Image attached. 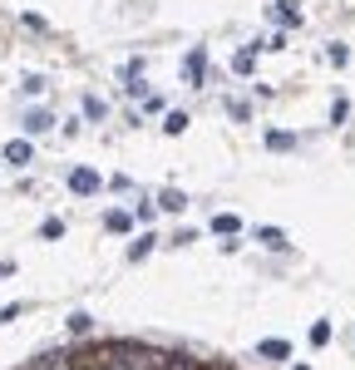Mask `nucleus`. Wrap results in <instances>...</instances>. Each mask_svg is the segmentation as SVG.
Wrapping results in <instances>:
<instances>
[{"instance_id":"f257e3e1","label":"nucleus","mask_w":355,"mask_h":370,"mask_svg":"<svg viewBox=\"0 0 355 370\" xmlns=\"http://www.w3.org/2000/svg\"><path fill=\"white\" fill-rule=\"evenodd\" d=\"M267 15H271L281 30H296V25H301V10H296V0H271Z\"/></svg>"},{"instance_id":"f03ea898","label":"nucleus","mask_w":355,"mask_h":370,"mask_svg":"<svg viewBox=\"0 0 355 370\" xmlns=\"http://www.w3.org/2000/svg\"><path fill=\"white\" fill-rule=\"evenodd\" d=\"M99 188H104V178H99L94 168H74V173H70V193H79V198H94Z\"/></svg>"},{"instance_id":"7ed1b4c3","label":"nucleus","mask_w":355,"mask_h":370,"mask_svg":"<svg viewBox=\"0 0 355 370\" xmlns=\"http://www.w3.org/2000/svg\"><path fill=\"white\" fill-rule=\"evenodd\" d=\"M183 74H188V84H198V89H203V79H207V49H188Z\"/></svg>"},{"instance_id":"20e7f679","label":"nucleus","mask_w":355,"mask_h":370,"mask_svg":"<svg viewBox=\"0 0 355 370\" xmlns=\"http://www.w3.org/2000/svg\"><path fill=\"white\" fill-rule=\"evenodd\" d=\"M30 370H79V360H74V355H65V351H49V355L30 360Z\"/></svg>"},{"instance_id":"39448f33","label":"nucleus","mask_w":355,"mask_h":370,"mask_svg":"<svg viewBox=\"0 0 355 370\" xmlns=\"http://www.w3.org/2000/svg\"><path fill=\"white\" fill-rule=\"evenodd\" d=\"M134 223H139V218H134V213H124V207H113V213H104V227H109L113 237H129V232H134Z\"/></svg>"},{"instance_id":"423d86ee","label":"nucleus","mask_w":355,"mask_h":370,"mask_svg":"<svg viewBox=\"0 0 355 370\" xmlns=\"http://www.w3.org/2000/svg\"><path fill=\"white\" fill-rule=\"evenodd\" d=\"M30 158H35V148H30V138H10V143H6V163H15V168H25V163H30Z\"/></svg>"},{"instance_id":"0eeeda50","label":"nucleus","mask_w":355,"mask_h":370,"mask_svg":"<svg viewBox=\"0 0 355 370\" xmlns=\"http://www.w3.org/2000/svg\"><path fill=\"white\" fill-rule=\"evenodd\" d=\"M49 129H54V114H49V109H30V114H25V134H30V138H35V134H49Z\"/></svg>"},{"instance_id":"6e6552de","label":"nucleus","mask_w":355,"mask_h":370,"mask_svg":"<svg viewBox=\"0 0 355 370\" xmlns=\"http://www.w3.org/2000/svg\"><path fill=\"white\" fill-rule=\"evenodd\" d=\"M257 49H262V40H252L247 49H237V55H232V70H237V74H252V65H257Z\"/></svg>"},{"instance_id":"1a4fd4ad","label":"nucleus","mask_w":355,"mask_h":370,"mask_svg":"<svg viewBox=\"0 0 355 370\" xmlns=\"http://www.w3.org/2000/svg\"><path fill=\"white\" fill-rule=\"evenodd\" d=\"M257 355H267V360H291V341H276V336H267V341L257 346Z\"/></svg>"},{"instance_id":"9d476101","label":"nucleus","mask_w":355,"mask_h":370,"mask_svg":"<svg viewBox=\"0 0 355 370\" xmlns=\"http://www.w3.org/2000/svg\"><path fill=\"white\" fill-rule=\"evenodd\" d=\"M212 232L217 237H237V232H242V218H237V213H217L212 218Z\"/></svg>"},{"instance_id":"9b49d317","label":"nucleus","mask_w":355,"mask_h":370,"mask_svg":"<svg viewBox=\"0 0 355 370\" xmlns=\"http://www.w3.org/2000/svg\"><path fill=\"white\" fill-rule=\"evenodd\" d=\"M257 242L271 247V252H281V247H286V232H281V227H257Z\"/></svg>"},{"instance_id":"f8f14e48","label":"nucleus","mask_w":355,"mask_h":370,"mask_svg":"<svg viewBox=\"0 0 355 370\" xmlns=\"http://www.w3.org/2000/svg\"><path fill=\"white\" fill-rule=\"evenodd\" d=\"M158 202H163V213H183V207H188V198L178 193V188H163V198H158Z\"/></svg>"},{"instance_id":"ddd939ff","label":"nucleus","mask_w":355,"mask_h":370,"mask_svg":"<svg viewBox=\"0 0 355 370\" xmlns=\"http://www.w3.org/2000/svg\"><path fill=\"white\" fill-rule=\"evenodd\" d=\"M267 148L286 153V148H296V134H281V129H271V134H267Z\"/></svg>"},{"instance_id":"4468645a","label":"nucleus","mask_w":355,"mask_h":370,"mask_svg":"<svg viewBox=\"0 0 355 370\" xmlns=\"http://www.w3.org/2000/svg\"><path fill=\"white\" fill-rule=\"evenodd\" d=\"M163 134H173V138H178V134H188V114H178V109H173V114L163 119Z\"/></svg>"},{"instance_id":"2eb2a0df","label":"nucleus","mask_w":355,"mask_h":370,"mask_svg":"<svg viewBox=\"0 0 355 370\" xmlns=\"http://www.w3.org/2000/svg\"><path fill=\"white\" fill-rule=\"evenodd\" d=\"M227 114H232L237 124H247V119H252V104H247V99H227Z\"/></svg>"},{"instance_id":"dca6fc26","label":"nucleus","mask_w":355,"mask_h":370,"mask_svg":"<svg viewBox=\"0 0 355 370\" xmlns=\"http://www.w3.org/2000/svg\"><path fill=\"white\" fill-rule=\"evenodd\" d=\"M153 242H158V237H148V232H143V237H139V242L129 247V262H143V257L153 252Z\"/></svg>"},{"instance_id":"f3484780","label":"nucleus","mask_w":355,"mask_h":370,"mask_svg":"<svg viewBox=\"0 0 355 370\" xmlns=\"http://www.w3.org/2000/svg\"><path fill=\"white\" fill-rule=\"evenodd\" d=\"M70 331H74V336H89V331H94L89 311H74V316H70Z\"/></svg>"},{"instance_id":"a211bd4d","label":"nucleus","mask_w":355,"mask_h":370,"mask_svg":"<svg viewBox=\"0 0 355 370\" xmlns=\"http://www.w3.org/2000/svg\"><path fill=\"white\" fill-rule=\"evenodd\" d=\"M40 237H49V242H54V237H65V223H59V218H45V227H40Z\"/></svg>"},{"instance_id":"6ab92c4d","label":"nucleus","mask_w":355,"mask_h":370,"mask_svg":"<svg viewBox=\"0 0 355 370\" xmlns=\"http://www.w3.org/2000/svg\"><path fill=\"white\" fill-rule=\"evenodd\" d=\"M326 341H331V321H316L311 326V346H326Z\"/></svg>"},{"instance_id":"aec40b11","label":"nucleus","mask_w":355,"mask_h":370,"mask_svg":"<svg viewBox=\"0 0 355 370\" xmlns=\"http://www.w3.org/2000/svg\"><path fill=\"white\" fill-rule=\"evenodd\" d=\"M326 60H331V65H345V60H350V49H345V45H331V49H326Z\"/></svg>"},{"instance_id":"412c9836","label":"nucleus","mask_w":355,"mask_h":370,"mask_svg":"<svg viewBox=\"0 0 355 370\" xmlns=\"http://www.w3.org/2000/svg\"><path fill=\"white\" fill-rule=\"evenodd\" d=\"M153 213H158V202H139V207H134V218H139V223H153Z\"/></svg>"},{"instance_id":"4be33fe9","label":"nucleus","mask_w":355,"mask_h":370,"mask_svg":"<svg viewBox=\"0 0 355 370\" xmlns=\"http://www.w3.org/2000/svg\"><path fill=\"white\" fill-rule=\"evenodd\" d=\"M345 114H350V104H345V99H336V104H331V124H345Z\"/></svg>"},{"instance_id":"5701e85b","label":"nucleus","mask_w":355,"mask_h":370,"mask_svg":"<svg viewBox=\"0 0 355 370\" xmlns=\"http://www.w3.org/2000/svg\"><path fill=\"white\" fill-rule=\"evenodd\" d=\"M84 114L89 119H104V99H84Z\"/></svg>"},{"instance_id":"b1692460","label":"nucleus","mask_w":355,"mask_h":370,"mask_svg":"<svg viewBox=\"0 0 355 370\" xmlns=\"http://www.w3.org/2000/svg\"><path fill=\"white\" fill-rule=\"evenodd\" d=\"M20 89H25V94H40V89H45V79H40V74H25V84H20Z\"/></svg>"},{"instance_id":"393cba45","label":"nucleus","mask_w":355,"mask_h":370,"mask_svg":"<svg viewBox=\"0 0 355 370\" xmlns=\"http://www.w3.org/2000/svg\"><path fill=\"white\" fill-rule=\"evenodd\" d=\"M20 311H25V306H6V311H0V326H6V321H15Z\"/></svg>"},{"instance_id":"a878e982","label":"nucleus","mask_w":355,"mask_h":370,"mask_svg":"<svg viewBox=\"0 0 355 370\" xmlns=\"http://www.w3.org/2000/svg\"><path fill=\"white\" fill-rule=\"evenodd\" d=\"M10 272H15V262H6V267H0V282H6V277H10Z\"/></svg>"}]
</instances>
